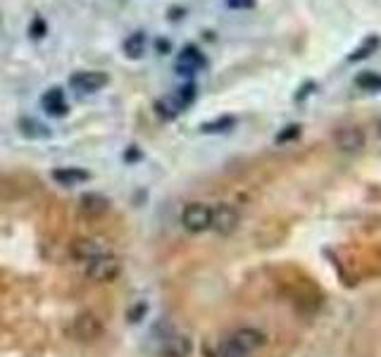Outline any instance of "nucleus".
<instances>
[{
  "mask_svg": "<svg viewBox=\"0 0 381 357\" xmlns=\"http://www.w3.org/2000/svg\"><path fill=\"white\" fill-rule=\"evenodd\" d=\"M182 224L190 234H203L212 229V208L205 203H188L182 212Z\"/></svg>",
  "mask_w": 381,
  "mask_h": 357,
  "instance_id": "1",
  "label": "nucleus"
},
{
  "mask_svg": "<svg viewBox=\"0 0 381 357\" xmlns=\"http://www.w3.org/2000/svg\"><path fill=\"white\" fill-rule=\"evenodd\" d=\"M119 271H122V264H119V260L110 253L100 255V258H95L86 264V276L93 284H110V281L117 279Z\"/></svg>",
  "mask_w": 381,
  "mask_h": 357,
  "instance_id": "2",
  "label": "nucleus"
},
{
  "mask_svg": "<svg viewBox=\"0 0 381 357\" xmlns=\"http://www.w3.org/2000/svg\"><path fill=\"white\" fill-rule=\"evenodd\" d=\"M103 321L98 319L93 312H82L74 317V324H72V334L77 341L82 343H93L103 336Z\"/></svg>",
  "mask_w": 381,
  "mask_h": 357,
  "instance_id": "3",
  "label": "nucleus"
},
{
  "mask_svg": "<svg viewBox=\"0 0 381 357\" xmlns=\"http://www.w3.org/2000/svg\"><path fill=\"white\" fill-rule=\"evenodd\" d=\"M208 64V58H205L203 53H200L198 45L188 43L182 48V53H179L177 58V64H174V69H177V74H182V77H193L195 72H200V69Z\"/></svg>",
  "mask_w": 381,
  "mask_h": 357,
  "instance_id": "4",
  "label": "nucleus"
},
{
  "mask_svg": "<svg viewBox=\"0 0 381 357\" xmlns=\"http://www.w3.org/2000/svg\"><path fill=\"white\" fill-rule=\"evenodd\" d=\"M108 82H110L108 74L93 72V69H88V72H74L69 77V86L79 90V93H98L100 88L108 86Z\"/></svg>",
  "mask_w": 381,
  "mask_h": 357,
  "instance_id": "5",
  "label": "nucleus"
},
{
  "mask_svg": "<svg viewBox=\"0 0 381 357\" xmlns=\"http://www.w3.org/2000/svg\"><path fill=\"white\" fill-rule=\"evenodd\" d=\"M238 210L234 208V205H217V208H212V229L217 231L219 236H229L234 234V231L238 229Z\"/></svg>",
  "mask_w": 381,
  "mask_h": 357,
  "instance_id": "6",
  "label": "nucleus"
},
{
  "mask_svg": "<svg viewBox=\"0 0 381 357\" xmlns=\"http://www.w3.org/2000/svg\"><path fill=\"white\" fill-rule=\"evenodd\" d=\"M232 341L236 348H241L243 353H248V355H253L255 350H260L265 345V334L262 331H258V329H253V326H243V329H238V331H234L232 334Z\"/></svg>",
  "mask_w": 381,
  "mask_h": 357,
  "instance_id": "7",
  "label": "nucleus"
},
{
  "mask_svg": "<svg viewBox=\"0 0 381 357\" xmlns=\"http://www.w3.org/2000/svg\"><path fill=\"white\" fill-rule=\"evenodd\" d=\"M334 143L343 153H358L365 145V134L358 127H339L334 132Z\"/></svg>",
  "mask_w": 381,
  "mask_h": 357,
  "instance_id": "8",
  "label": "nucleus"
},
{
  "mask_svg": "<svg viewBox=\"0 0 381 357\" xmlns=\"http://www.w3.org/2000/svg\"><path fill=\"white\" fill-rule=\"evenodd\" d=\"M105 253H108V250L93 238H77L72 245H69V255H72L74 260H79V262H86V264Z\"/></svg>",
  "mask_w": 381,
  "mask_h": 357,
  "instance_id": "9",
  "label": "nucleus"
},
{
  "mask_svg": "<svg viewBox=\"0 0 381 357\" xmlns=\"http://www.w3.org/2000/svg\"><path fill=\"white\" fill-rule=\"evenodd\" d=\"M41 105L50 117H64V114L69 112V105H67V100H64V90L60 86L48 88L46 93L41 95Z\"/></svg>",
  "mask_w": 381,
  "mask_h": 357,
  "instance_id": "10",
  "label": "nucleus"
},
{
  "mask_svg": "<svg viewBox=\"0 0 381 357\" xmlns=\"http://www.w3.org/2000/svg\"><path fill=\"white\" fill-rule=\"evenodd\" d=\"M190 350H193V343H190L188 336L172 334V336H167V338L162 341V348H160V353H162V357H188Z\"/></svg>",
  "mask_w": 381,
  "mask_h": 357,
  "instance_id": "11",
  "label": "nucleus"
},
{
  "mask_svg": "<svg viewBox=\"0 0 381 357\" xmlns=\"http://www.w3.org/2000/svg\"><path fill=\"white\" fill-rule=\"evenodd\" d=\"M91 179V174L86 172V169L82 167H60L53 172V181L60 186H79V184H86V181Z\"/></svg>",
  "mask_w": 381,
  "mask_h": 357,
  "instance_id": "12",
  "label": "nucleus"
},
{
  "mask_svg": "<svg viewBox=\"0 0 381 357\" xmlns=\"http://www.w3.org/2000/svg\"><path fill=\"white\" fill-rule=\"evenodd\" d=\"M145 45H148V36H145V32H134L129 34L127 38H124L122 43V50H124V58L129 60H141L145 55Z\"/></svg>",
  "mask_w": 381,
  "mask_h": 357,
  "instance_id": "13",
  "label": "nucleus"
},
{
  "mask_svg": "<svg viewBox=\"0 0 381 357\" xmlns=\"http://www.w3.org/2000/svg\"><path fill=\"white\" fill-rule=\"evenodd\" d=\"M110 210V200L100 193H84L82 195V212L88 217H103Z\"/></svg>",
  "mask_w": 381,
  "mask_h": 357,
  "instance_id": "14",
  "label": "nucleus"
},
{
  "mask_svg": "<svg viewBox=\"0 0 381 357\" xmlns=\"http://www.w3.org/2000/svg\"><path fill=\"white\" fill-rule=\"evenodd\" d=\"M17 127H19V132H22V136H27V138H32V140L50 138V127L43 122H38L36 117H22Z\"/></svg>",
  "mask_w": 381,
  "mask_h": 357,
  "instance_id": "15",
  "label": "nucleus"
},
{
  "mask_svg": "<svg viewBox=\"0 0 381 357\" xmlns=\"http://www.w3.org/2000/svg\"><path fill=\"white\" fill-rule=\"evenodd\" d=\"M234 124H236V119L229 117V114H224V117H217V119H212V122L200 124V132L203 134H222V132L234 129Z\"/></svg>",
  "mask_w": 381,
  "mask_h": 357,
  "instance_id": "16",
  "label": "nucleus"
},
{
  "mask_svg": "<svg viewBox=\"0 0 381 357\" xmlns=\"http://www.w3.org/2000/svg\"><path fill=\"white\" fill-rule=\"evenodd\" d=\"M381 45V38L379 36H369L367 41H365L362 45H358V48L353 50V53L348 55V62H358V60H365V58H369V55L374 53Z\"/></svg>",
  "mask_w": 381,
  "mask_h": 357,
  "instance_id": "17",
  "label": "nucleus"
},
{
  "mask_svg": "<svg viewBox=\"0 0 381 357\" xmlns=\"http://www.w3.org/2000/svg\"><path fill=\"white\" fill-rule=\"evenodd\" d=\"M155 110H158V114L160 117H164V119H174L179 112H182V108H179V103L174 100V95L160 98L158 103H155Z\"/></svg>",
  "mask_w": 381,
  "mask_h": 357,
  "instance_id": "18",
  "label": "nucleus"
},
{
  "mask_svg": "<svg viewBox=\"0 0 381 357\" xmlns=\"http://www.w3.org/2000/svg\"><path fill=\"white\" fill-rule=\"evenodd\" d=\"M174 100L179 103V108L186 110L188 105L195 100V84H193V82H186V84H184V86L179 88L177 93H174Z\"/></svg>",
  "mask_w": 381,
  "mask_h": 357,
  "instance_id": "19",
  "label": "nucleus"
},
{
  "mask_svg": "<svg viewBox=\"0 0 381 357\" xmlns=\"http://www.w3.org/2000/svg\"><path fill=\"white\" fill-rule=\"evenodd\" d=\"M355 84H358L360 88H365V90H381V74L365 72V74H360V77L355 79Z\"/></svg>",
  "mask_w": 381,
  "mask_h": 357,
  "instance_id": "20",
  "label": "nucleus"
},
{
  "mask_svg": "<svg viewBox=\"0 0 381 357\" xmlns=\"http://www.w3.org/2000/svg\"><path fill=\"white\" fill-rule=\"evenodd\" d=\"M48 34V24L43 17H34L32 24H29V38H34V41H41V38H46Z\"/></svg>",
  "mask_w": 381,
  "mask_h": 357,
  "instance_id": "21",
  "label": "nucleus"
},
{
  "mask_svg": "<svg viewBox=\"0 0 381 357\" xmlns=\"http://www.w3.org/2000/svg\"><path fill=\"white\" fill-rule=\"evenodd\" d=\"M219 357H250V355L243 353L241 348H236L232 341H224L222 348H219Z\"/></svg>",
  "mask_w": 381,
  "mask_h": 357,
  "instance_id": "22",
  "label": "nucleus"
},
{
  "mask_svg": "<svg viewBox=\"0 0 381 357\" xmlns=\"http://www.w3.org/2000/svg\"><path fill=\"white\" fill-rule=\"evenodd\" d=\"M298 136H300V124H288V127L277 136V143H288V140L298 138Z\"/></svg>",
  "mask_w": 381,
  "mask_h": 357,
  "instance_id": "23",
  "label": "nucleus"
},
{
  "mask_svg": "<svg viewBox=\"0 0 381 357\" xmlns=\"http://www.w3.org/2000/svg\"><path fill=\"white\" fill-rule=\"evenodd\" d=\"M224 3H227V8H232V10H253L258 0H224Z\"/></svg>",
  "mask_w": 381,
  "mask_h": 357,
  "instance_id": "24",
  "label": "nucleus"
},
{
  "mask_svg": "<svg viewBox=\"0 0 381 357\" xmlns=\"http://www.w3.org/2000/svg\"><path fill=\"white\" fill-rule=\"evenodd\" d=\"M155 50H158L160 55H169L172 53V41H169V38H155Z\"/></svg>",
  "mask_w": 381,
  "mask_h": 357,
  "instance_id": "25",
  "label": "nucleus"
},
{
  "mask_svg": "<svg viewBox=\"0 0 381 357\" xmlns=\"http://www.w3.org/2000/svg\"><path fill=\"white\" fill-rule=\"evenodd\" d=\"M312 88H315V82L303 84V86H300V90H298V93H295V100H303L305 95H310V93H312Z\"/></svg>",
  "mask_w": 381,
  "mask_h": 357,
  "instance_id": "26",
  "label": "nucleus"
},
{
  "mask_svg": "<svg viewBox=\"0 0 381 357\" xmlns=\"http://www.w3.org/2000/svg\"><path fill=\"white\" fill-rule=\"evenodd\" d=\"M182 17H186V10L184 8H169V19H172V22H179Z\"/></svg>",
  "mask_w": 381,
  "mask_h": 357,
  "instance_id": "27",
  "label": "nucleus"
},
{
  "mask_svg": "<svg viewBox=\"0 0 381 357\" xmlns=\"http://www.w3.org/2000/svg\"><path fill=\"white\" fill-rule=\"evenodd\" d=\"M138 158V150L136 145H132V150H129V155H124V160H136Z\"/></svg>",
  "mask_w": 381,
  "mask_h": 357,
  "instance_id": "28",
  "label": "nucleus"
},
{
  "mask_svg": "<svg viewBox=\"0 0 381 357\" xmlns=\"http://www.w3.org/2000/svg\"><path fill=\"white\" fill-rule=\"evenodd\" d=\"M377 134H379V138H381V119H379V124H377Z\"/></svg>",
  "mask_w": 381,
  "mask_h": 357,
  "instance_id": "29",
  "label": "nucleus"
}]
</instances>
